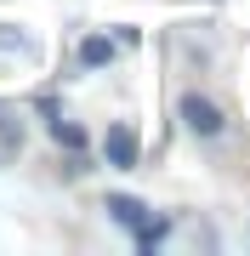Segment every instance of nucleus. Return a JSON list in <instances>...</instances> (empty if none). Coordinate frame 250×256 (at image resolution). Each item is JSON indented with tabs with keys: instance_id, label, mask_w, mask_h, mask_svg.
Here are the masks:
<instances>
[{
	"instance_id": "nucleus-7",
	"label": "nucleus",
	"mask_w": 250,
	"mask_h": 256,
	"mask_svg": "<svg viewBox=\"0 0 250 256\" xmlns=\"http://www.w3.org/2000/svg\"><path fill=\"white\" fill-rule=\"evenodd\" d=\"M131 234H137V245H142V250H154L159 239L171 234V222H165V216H142V222H137V228H131Z\"/></svg>"
},
{
	"instance_id": "nucleus-3",
	"label": "nucleus",
	"mask_w": 250,
	"mask_h": 256,
	"mask_svg": "<svg viewBox=\"0 0 250 256\" xmlns=\"http://www.w3.org/2000/svg\"><path fill=\"white\" fill-rule=\"evenodd\" d=\"M46 126H51V137L68 148V154H85V126H74V120H63L57 114V102L46 97Z\"/></svg>"
},
{
	"instance_id": "nucleus-4",
	"label": "nucleus",
	"mask_w": 250,
	"mask_h": 256,
	"mask_svg": "<svg viewBox=\"0 0 250 256\" xmlns=\"http://www.w3.org/2000/svg\"><path fill=\"white\" fill-rule=\"evenodd\" d=\"M114 52H120V46H114V34H85L74 57H80V68H108Z\"/></svg>"
},
{
	"instance_id": "nucleus-6",
	"label": "nucleus",
	"mask_w": 250,
	"mask_h": 256,
	"mask_svg": "<svg viewBox=\"0 0 250 256\" xmlns=\"http://www.w3.org/2000/svg\"><path fill=\"white\" fill-rule=\"evenodd\" d=\"M108 216L120 222V228H137V222L148 216V205H142V200H125V194H108Z\"/></svg>"
},
{
	"instance_id": "nucleus-2",
	"label": "nucleus",
	"mask_w": 250,
	"mask_h": 256,
	"mask_svg": "<svg viewBox=\"0 0 250 256\" xmlns=\"http://www.w3.org/2000/svg\"><path fill=\"white\" fill-rule=\"evenodd\" d=\"M102 154H108L114 171H131V165H137V131H131V126H108V137H102Z\"/></svg>"
},
{
	"instance_id": "nucleus-1",
	"label": "nucleus",
	"mask_w": 250,
	"mask_h": 256,
	"mask_svg": "<svg viewBox=\"0 0 250 256\" xmlns=\"http://www.w3.org/2000/svg\"><path fill=\"white\" fill-rule=\"evenodd\" d=\"M182 120H188V131H199V137H222V108H216L211 97H199V92H188L182 97Z\"/></svg>"
},
{
	"instance_id": "nucleus-5",
	"label": "nucleus",
	"mask_w": 250,
	"mask_h": 256,
	"mask_svg": "<svg viewBox=\"0 0 250 256\" xmlns=\"http://www.w3.org/2000/svg\"><path fill=\"white\" fill-rule=\"evenodd\" d=\"M17 148H23V120L17 108H0V165L17 160Z\"/></svg>"
},
{
	"instance_id": "nucleus-8",
	"label": "nucleus",
	"mask_w": 250,
	"mask_h": 256,
	"mask_svg": "<svg viewBox=\"0 0 250 256\" xmlns=\"http://www.w3.org/2000/svg\"><path fill=\"white\" fill-rule=\"evenodd\" d=\"M137 40H142V28H131V23L114 28V46H137Z\"/></svg>"
}]
</instances>
